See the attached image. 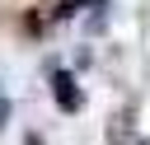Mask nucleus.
Listing matches in <instances>:
<instances>
[{
  "mask_svg": "<svg viewBox=\"0 0 150 145\" xmlns=\"http://www.w3.org/2000/svg\"><path fill=\"white\" fill-rule=\"evenodd\" d=\"M52 98H56L66 112H80V108H84V94H80V84H75L70 70H56V75H52Z\"/></svg>",
  "mask_w": 150,
  "mask_h": 145,
  "instance_id": "obj_1",
  "label": "nucleus"
},
{
  "mask_svg": "<svg viewBox=\"0 0 150 145\" xmlns=\"http://www.w3.org/2000/svg\"><path fill=\"white\" fill-rule=\"evenodd\" d=\"M127 131H131V108H122V112L112 117V131H108V145H131V140H127Z\"/></svg>",
  "mask_w": 150,
  "mask_h": 145,
  "instance_id": "obj_2",
  "label": "nucleus"
},
{
  "mask_svg": "<svg viewBox=\"0 0 150 145\" xmlns=\"http://www.w3.org/2000/svg\"><path fill=\"white\" fill-rule=\"evenodd\" d=\"M5 117H9V103H5V94H0V122H5Z\"/></svg>",
  "mask_w": 150,
  "mask_h": 145,
  "instance_id": "obj_3",
  "label": "nucleus"
},
{
  "mask_svg": "<svg viewBox=\"0 0 150 145\" xmlns=\"http://www.w3.org/2000/svg\"><path fill=\"white\" fill-rule=\"evenodd\" d=\"M28 145H42V140H38V136H28Z\"/></svg>",
  "mask_w": 150,
  "mask_h": 145,
  "instance_id": "obj_4",
  "label": "nucleus"
}]
</instances>
